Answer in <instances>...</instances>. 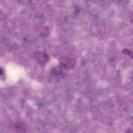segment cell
Returning a JSON list of instances; mask_svg holds the SVG:
<instances>
[{"instance_id": "obj_8", "label": "cell", "mask_w": 133, "mask_h": 133, "mask_svg": "<svg viewBox=\"0 0 133 133\" xmlns=\"http://www.w3.org/2000/svg\"><path fill=\"white\" fill-rule=\"evenodd\" d=\"M2 72V70H1V69L0 68V75L1 74Z\"/></svg>"}, {"instance_id": "obj_7", "label": "cell", "mask_w": 133, "mask_h": 133, "mask_svg": "<svg viewBox=\"0 0 133 133\" xmlns=\"http://www.w3.org/2000/svg\"><path fill=\"white\" fill-rule=\"evenodd\" d=\"M126 133H132V132L131 130H128L127 131Z\"/></svg>"}, {"instance_id": "obj_1", "label": "cell", "mask_w": 133, "mask_h": 133, "mask_svg": "<svg viewBox=\"0 0 133 133\" xmlns=\"http://www.w3.org/2000/svg\"><path fill=\"white\" fill-rule=\"evenodd\" d=\"M59 62L62 68L67 69L75 66L76 61L74 59L67 57H61L59 59Z\"/></svg>"}, {"instance_id": "obj_2", "label": "cell", "mask_w": 133, "mask_h": 133, "mask_svg": "<svg viewBox=\"0 0 133 133\" xmlns=\"http://www.w3.org/2000/svg\"><path fill=\"white\" fill-rule=\"evenodd\" d=\"M35 57L38 62L42 65H45L49 59V56L45 52L41 51L36 52Z\"/></svg>"}, {"instance_id": "obj_6", "label": "cell", "mask_w": 133, "mask_h": 133, "mask_svg": "<svg viewBox=\"0 0 133 133\" xmlns=\"http://www.w3.org/2000/svg\"><path fill=\"white\" fill-rule=\"evenodd\" d=\"M74 14L76 15H78L79 13V11L78 10H76L74 12Z\"/></svg>"}, {"instance_id": "obj_5", "label": "cell", "mask_w": 133, "mask_h": 133, "mask_svg": "<svg viewBox=\"0 0 133 133\" xmlns=\"http://www.w3.org/2000/svg\"><path fill=\"white\" fill-rule=\"evenodd\" d=\"M121 53L125 55H127L132 59L133 58V54L132 52L129 49L126 48H124L121 51Z\"/></svg>"}, {"instance_id": "obj_4", "label": "cell", "mask_w": 133, "mask_h": 133, "mask_svg": "<svg viewBox=\"0 0 133 133\" xmlns=\"http://www.w3.org/2000/svg\"><path fill=\"white\" fill-rule=\"evenodd\" d=\"M52 73L55 75L59 76L62 73V68L61 66H57L54 67L52 70Z\"/></svg>"}, {"instance_id": "obj_3", "label": "cell", "mask_w": 133, "mask_h": 133, "mask_svg": "<svg viewBox=\"0 0 133 133\" xmlns=\"http://www.w3.org/2000/svg\"><path fill=\"white\" fill-rule=\"evenodd\" d=\"M14 128L17 133H25L27 130L26 124L22 122H19L15 123Z\"/></svg>"}]
</instances>
